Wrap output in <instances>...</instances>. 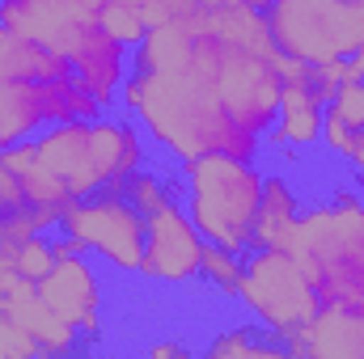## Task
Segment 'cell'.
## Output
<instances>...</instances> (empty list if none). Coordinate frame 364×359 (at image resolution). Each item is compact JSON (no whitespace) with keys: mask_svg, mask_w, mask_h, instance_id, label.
<instances>
[{"mask_svg":"<svg viewBox=\"0 0 364 359\" xmlns=\"http://www.w3.org/2000/svg\"><path fill=\"white\" fill-rule=\"evenodd\" d=\"M284 93V55L267 17L242 0H220L191 17L149 26L132 47V68L119 89L149 144L174 165L229 153L259 161Z\"/></svg>","mask_w":364,"mask_h":359,"instance_id":"obj_1","label":"cell"},{"mask_svg":"<svg viewBox=\"0 0 364 359\" xmlns=\"http://www.w3.org/2000/svg\"><path fill=\"white\" fill-rule=\"evenodd\" d=\"M153 161V144L127 110H102L93 118L55 123L30 140L0 148V165L17 174L26 207L43 233L60 228V216L93 194L123 190L136 170Z\"/></svg>","mask_w":364,"mask_h":359,"instance_id":"obj_2","label":"cell"},{"mask_svg":"<svg viewBox=\"0 0 364 359\" xmlns=\"http://www.w3.org/2000/svg\"><path fill=\"white\" fill-rule=\"evenodd\" d=\"M106 0H0V26L43 43L64 55L81 85L97 97L102 110H119V89L132 68V47H123L106 21Z\"/></svg>","mask_w":364,"mask_h":359,"instance_id":"obj_3","label":"cell"},{"mask_svg":"<svg viewBox=\"0 0 364 359\" xmlns=\"http://www.w3.org/2000/svg\"><path fill=\"white\" fill-rule=\"evenodd\" d=\"M93 114L102 106L64 55L0 26V148Z\"/></svg>","mask_w":364,"mask_h":359,"instance_id":"obj_4","label":"cell"},{"mask_svg":"<svg viewBox=\"0 0 364 359\" xmlns=\"http://www.w3.org/2000/svg\"><path fill=\"white\" fill-rule=\"evenodd\" d=\"M174 174L182 186V207L208 245H220L233 254L255 250V224H259L263 178H267L259 161L203 153V157L178 161Z\"/></svg>","mask_w":364,"mask_h":359,"instance_id":"obj_5","label":"cell"},{"mask_svg":"<svg viewBox=\"0 0 364 359\" xmlns=\"http://www.w3.org/2000/svg\"><path fill=\"white\" fill-rule=\"evenodd\" d=\"M233 300L246 309L250 321H259L279 343H288L318 313V292H314L309 275L301 270V263L292 258L288 245H255V250H246Z\"/></svg>","mask_w":364,"mask_h":359,"instance_id":"obj_6","label":"cell"},{"mask_svg":"<svg viewBox=\"0 0 364 359\" xmlns=\"http://www.w3.org/2000/svg\"><path fill=\"white\" fill-rule=\"evenodd\" d=\"M263 17L279 55L296 64L348 60L364 47V0H272Z\"/></svg>","mask_w":364,"mask_h":359,"instance_id":"obj_7","label":"cell"},{"mask_svg":"<svg viewBox=\"0 0 364 359\" xmlns=\"http://www.w3.org/2000/svg\"><path fill=\"white\" fill-rule=\"evenodd\" d=\"M60 233H68L77 241V250H85L114 275H140L144 263V216L132 207V199L123 190H106L73 203L60 216Z\"/></svg>","mask_w":364,"mask_h":359,"instance_id":"obj_8","label":"cell"},{"mask_svg":"<svg viewBox=\"0 0 364 359\" xmlns=\"http://www.w3.org/2000/svg\"><path fill=\"white\" fill-rule=\"evenodd\" d=\"M208 241L199 237L195 220L186 216L182 199H170L166 207L144 216V263L140 279L161 283V287H191L199 283Z\"/></svg>","mask_w":364,"mask_h":359,"instance_id":"obj_9","label":"cell"},{"mask_svg":"<svg viewBox=\"0 0 364 359\" xmlns=\"http://www.w3.org/2000/svg\"><path fill=\"white\" fill-rule=\"evenodd\" d=\"M38 296L47 300V309L60 321H68L81 334L85 347H93L102 338V330H106L102 326V317H106V283H102V275H97V267H93V258L85 250L55 258V267L38 279Z\"/></svg>","mask_w":364,"mask_h":359,"instance_id":"obj_10","label":"cell"},{"mask_svg":"<svg viewBox=\"0 0 364 359\" xmlns=\"http://www.w3.org/2000/svg\"><path fill=\"white\" fill-rule=\"evenodd\" d=\"M267 144L279 148L288 161L322 144V101L305 89V64L288 55H284V93H279V110L267 131Z\"/></svg>","mask_w":364,"mask_h":359,"instance_id":"obj_11","label":"cell"},{"mask_svg":"<svg viewBox=\"0 0 364 359\" xmlns=\"http://www.w3.org/2000/svg\"><path fill=\"white\" fill-rule=\"evenodd\" d=\"M288 355L364 359V304H318V313L284 343Z\"/></svg>","mask_w":364,"mask_h":359,"instance_id":"obj_12","label":"cell"},{"mask_svg":"<svg viewBox=\"0 0 364 359\" xmlns=\"http://www.w3.org/2000/svg\"><path fill=\"white\" fill-rule=\"evenodd\" d=\"M301 186L296 178L272 165L267 178H263V203H259V224H255V245H288V233L301 216Z\"/></svg>","mask_w":364,"mask_h":359,"instance_id":"obj_13","label":"cell"},{"mask_svg":"<svg viewBox=\"0 0 364 359\" xmlns=\"http://www.w3.org/2000/svg\"><path fill=\"white\" fill-rule=\"evenodd\" d=\"M364 131V81H343L322 106V148L339 161L352 157Z\"/></svg>","mask_w":364,"mask_h":359,"instance_id":"obj_14","label":"cell"},{"mask_svg":"<svg viewBox=\"0 0 364 359\" xmlns=\"http://www.w3.org/2000/svg\"><path fill=\"white\" fill-rule=\"evenodd\" d=\"M203 355H288V347L275 338V334H267L259 321L250 326V321H242V326H229L225 334H216V338H208L203 343Z\"/></svg>","mask_w":364,"mask_h":359,"instance_id":"obj_15","label":"cell"},{"mask_svg":"<svg viewBox=\"0 0 364 359\" xmlns=\"http://www.w3.org/2000/svg\"><path fill=\"white\" fill-rule=\"evenodd\" d=\"M102 21H106V30H110L123 47H140V43H144V34H149L144 4H136V0H106Z\"/></svg>","mask_w":364,"mask_h":359,"instance_id":"obj_16","label":"cell"},{"mask_svg":"<svg viewBox=\"0 0 364 359\" xmlns=\"http://www.w3.org/2000/svg\"><path fill=\"white\" fill-rule=\"evenodd\" d=\"M9 258H13V270L21 275V279H43L47 270L55 267V245H51V233H30V237H21L13 250H9Z\"/></svg>","mask_w":364,"mask_h":359,"instance_id":"obj_17","label":"cell"},{"mask_svg":"<svg viewBox=\"0 0 364 359\" xmlns=\"http://www.w3.org/2000/svg\"><path fill=\"white\" fill-rule=\"evenodd\" d=\"M237 275H242V254H233V250H220V245H208V250H203L199 283H208V287H216V292L233 296V287H237Z\"/></svg>","mask_w":364,"mask_h":359,"instance_id":"obj_18","label":"cell"},{"mask_svg":"<svg viewBox=\"0 0 364 359\" xmlns=\"http://www.w3.org/2000/svg\"><path fill=\"white\" fill-rule=\"evenodd\" d=\"M348 165H352V174H356V182L364 186V131L356 136V148H352V157H348Z\"/></svg>","mask_w":364,"mask_h":359,"instance_id":"obj_19","label":"cell"},{"mask_svg":"<svg viewBox=\"0 0 364 359\" xmlns=\"http://www.w3.org/2000/svg\"><path fill=\"white\" fill-rule=\"evenodd\" d=\"M348 81H364V47L348 55Z\"/></svg>","mask_w":364,"mask_h":359,"instance_id":"obj_20","label":"cell"},{"mask_svg":"<svg viewBox=\"0 0 364 359\" xmlns=\"http://www.w3.org/2000/svg\"><path fill=\"white\" fill-rule=\"evenodd\" d=\"M149 355H186V347L182 343H153Z\"/></svg>","mask_w":364,"mask_h":359,"instance_id":"obj_21","label":"cell"},{"mask_svg":"<svg viewBox=\"0 0 364 359\" xmlns=\"http://www.w3.org/2000/svg\"><path fill=\"white\" fill-rule=\"evenodd\" d=\"M242 4L255 9V13H267V9H272V0H242Z\"/></svg>","mask_w":364,"mask_h":359,"instance_id":"obj_22","label":"cell"}]
</instances>
